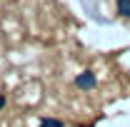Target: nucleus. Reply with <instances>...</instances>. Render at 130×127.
Returning <instances> with one entry per match:
<instances>
[{"label": "nucleus", "mask_w": 130, "mask_h": 127, "mask_svg": "<svg viewBox=\"0 0 130 127\" xmlns=\"http://www.w3.org/2000/svg\"><path fill=\"white\" fill-rule=\"evenodd\" d=\"M43 127H63V125H60L58 120H45V122H43Z\"/></svg>", "instance_id": "nucleus-3"}, {"label": "nucleus", "mask_w": 130, "mask_h": 127, "mask_svg": "<svg viewBox=\"0 0 130 127\" xmlns=\"http://www.w3.org/2000/svg\"><path fill=\"white\" fill-rule=\"evenodd\" d=\"M118 10L123 15H130V0H118Z\"/></svg>", "instance_id": "nucleus-2"}, {"label": "nucleus", "mask_w": 130, "mask_h": 127, "mask_svg": "<svg viewBox=\"0 0 130 127\" xmlns=\"http://www.w3.org/2000/svg\"><path fill=\"white\" fill-rule=\"evenodd\" d=\"M3 107H5V97L0 95V110H3Z\"/></svg>", "instance_id": "nucleus-4"}, {"label": "nucleus", "mask_w": 130, "mask_h": 127, "mask_svg": "<svg viewBox=\"0 0 130 127\" xmlns=\"http://www.w3.org/2000/svg\"><path fill=\"white\" fill-rule=\"evenodd\" d=\"M75 85H78V87H83V90H88V87H95V75H93V72H83L80 77L75 80Z\"/></svg>", "instance_id": "nucleus-1"}]
</instances>
